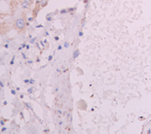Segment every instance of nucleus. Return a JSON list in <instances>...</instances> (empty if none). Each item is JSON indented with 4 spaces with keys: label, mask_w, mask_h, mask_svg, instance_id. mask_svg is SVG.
Here are the masks:
<instances>
[{
    "label": "nucleus",
    "mask_w": 151,
    "mask_h": 134,
    "mask_svg": "<svg viewBox=\"0 0 151 134\" xmlns=\"http://www.w3.org/2000/svg\"><path fill=\"white\" fill-rule=\"evenodd\" d=\"M60 12H61L62 14H63V13H66V12H68V10H67V9H62Z\"/></svg>",
    "instance_id": "obj_7"
},
{
    "label": "nucleus",
    "mask_w": 151,
    "mask_h": 134,
    "mask_svg": "<svg viewBox=\"0 0 151 134\" xmlns=\"http://www.w3.org/2000/svg\"><path fill=\"white\" fill-rule=\"evenodd\" d=\"M28 92H29V93H32V92H33V88H29V89H28Z\"/></svg>",
    "instance_id": "obj_11"
},
{
    "label": "nucleus",
    "mask_w": 151,
    "mask_h": 134,
    "mask_svg": "<svg viewBox=\"0 0 151 134\" xmlns=\"http://www.w3.org/2000/svg\"><path fill=\"white\" fill-rule=\"evenodd\" d=\"M34 42H35V38H34V39H32V40H31V43H34Z\"/></svg>",
    "instance_id": "obj_20"
},
{
    "label": "nucleus",
    "mask_w": 151,
    "mask_h": 134,
    "mask_svg": "<svg viewBox=\"0 0 151 134\" xmlns=\"http://www.w3.org/2000/svg\"><path fill=\"white\" fill-rule=\"evenodd\" d=\"M54 39H55L56 41H58V40H59V37H54Z\"/></svg>",
    "instance_id": "obj_16"
},
{
    "label": "nucleus",
    "mask_w": 151,
    "mask_h": 134,
    "mask_svg": "<svg viewBox=\"0 0 151 134\" xmlns=\"http://www.w3.org/2000/svg\"><path fill=\"white\" fill-rule=\"evenodd\" d=\"M11 93H12V94H13V95H15V90H11Z\"/></svg>",
    "instance_id": "obj_18"
},
{
    "label": "nucleus",
    "mask_w": 151,
    "mask_h": 134,
    "mask_svg": "<svg viewBox=\"0 0 151 134\" xmlns=\"http://www.w3.org/2000/svg\"><path fill=\"white\" fill-rule=\"evenodd\" d=\"M25 105H26V106L28 107L29 109H31V110H33V108H32V106H31V104H29V103H26V102H25Z\"/></svg>",
    "instance_id": "obj_8"
},
{
    "label": "nucleus",
    "mask_w": 151,
    "mask_h": 134,
    "mask_svg": "<svg viewBox=\"0 0 151 134\" xmlns=\"http://www.w3.org/2000/svg\"><path fill=\"white\" fill-rule=\"evenodd\" d=\"M63 47H64V48H68V47H69V43H68V42H65Z\"/></svg>",
    "instance_id": "obj_9"
},
{
    "label": "nucleus",
    "mask_w": 151,
    "mask_h": 134,
    "mask_svg": "<svg viewBox=\"0 0 151 134\" xmlns=\"http://www.w3.org/2000/svg\"><path fill=\"white\" fill-rule=\"evenodd\" d=\"M67 10H68V12H72V11L76 10V8H69V9H67Z\"/></svg>",
    "instance_id": "obj_6"
},
{
    "label": "nucleus",
    "mask_w": 151,
    "mask_h": 134,
    "mask_svg": "<svg viewBox=\"0 0 151 134\" xmlns=\"http://www.w3.org/2000/svg\"><path fill=\"white\" fill-rule=\"evenodd\" d=\"M35 83V81H34L33 79H30V84H34Z\"/></svg>",
    "instance_id": "obj_12"
},
{
    "label": "nucleus",
    "mask_w": 151,
    "mask_h": 134,
    "mask_svg": "<svg viewBox=\"0 0 151 134\" xmlns=\"http://www.w3.org/2000/svg\"><path fill=\"white\" fill-rule=\"evenodd\" d=\"M52 60V56H49V61H51Z\"/></svg>",
    "instance_id": "obj_15"
},
{
    "label": "nucleus",
    "mask_w": 151,
    "mask_h": 134,
    "mask_svg": "<svg viewBox=\"0 0 151 134\" xmlns=\"http://www.w3.org/2000/svg\"><path fill=\"white\" fill-rule=\"evenodd\" d=\"M78 36H79V37H83V32L80 31V32L78 33Z\"/></svg>",
    "instance_id": "obj_10"
},
{
    "label": "nucleus",
    "mask_w": 151,
    "mask_h": 134,
    "mask_svg": "<svg viewBox=\"0 0 151 134\" xmlns=\"http://www.w3.org/2000/svg\"><path fill=\"white\" fill-rule=\"evenodd\" d=\"M79 54H80L79 50H78V49H76V50L74 51V53H73V59H76V58L79 56Z\"/></svg>",
    "instance_id": "obj_3"
},
{
    "label": "nucleus",
    "mask_w": 151,
    "mask_h": 134,
    "mask_svg": "<svg viewBox=\"0 0 151 134\" xmlns=\"http://www.w3.org/2000/svg\"><path fill=\"white\" fill-rule=\"evenodd\" d=\"M21 5H22L23 9H28L29 7H30V1L29 0H23Z\"/></svg>",
    "instance_id": "obj_2"
},
{
    "label": "nucleus",
    "mask_w": 151,
    "mask_h": 134,
    "mask_svg": "<svg viewBox=\"0 0 151 134\" xmlns=\"http://www.w3.org/2000/svg\"><path fill=\"white\" fill-rule=\"evenodd\" d=\"M26 25H27V24L25 23L24 19H23V18L17 19L14 23V28L15 29H17V30H19V31H24V29H25V26H26Z\"/></svg>",
    "instance_id": "obj_1"
},
{
    "label": "nucleus",
    "mask_w": 151,
    "mask_h": 134,
    "mask_svg": "<svg viewBox=\"0 0 151 134\" xmlns=\"http://www.w3.org/2000/svg\"><path fill=\"white\" fill-rule=\"evenodd\" d=\"M0 86H1V87H4V85H3V83H2L1 81H0Z\"/></svg>",
    "instance_id": "obj_19"
},
{
    "label": "nucleus",
    "mask_w": 151,
    "mask_h": 134,
    "mask_svg": "<svg viewBox=\"0 0 151 134\" xmlns=\"http://www.w3.org/2000/svg\"><path fill=\"white\" fill-rule=\"evenodd\" d=\"M67 117H68V121L71 122V121H72V116L70 115V113H68V114H67Z\"/></svg>",
    "instance_id": "obj_5"
},
{
    "label": "nucleus",
    "mask_w": 151,
    "mask_h": 134,
    "mask_svg": "<svg viewBox=\"0 0 151 134\" xmlns=\"http://www.w3.org/2000/svg\"><path fill=\"white\" fill-rule=\"evenodd\" d=\"M47 5H48V0H41V2H40V7L44 8V7H46Z\"/></svg>",
    "instance_id": "obj_4"
},
{
    "label": "nucleus",
    "mask_w": 151,
    "mask_h": 134,
    "mask_svg": "<svg viewBox=\"0 0 151 134\" xmlns=\"http://www.w3.org/2000/svg\"><path fill=\"white\" fill-rule=\"evenodd\" d=\"M62 49H63V47H62V46H59V47H58V49H59V50H61Z\"/></svg>",
    "instance_id": "obj_14"
},
{
    "label": "nucleus",
    "mask_w": 151,
    "mask_h": 134,
    "mask_svg": "<svg viewBox=\"0 0 151 134\" xmlns=\"http://www.w3.org/2000/svg\"><path fill=\"white\" fill-rule=\"evenodd\" d=\"M88 2H89V0H84V3L85 4H88Z\"/></svg>",
    "instance_id": "obj_17"
},
{
    "label": "nucleus",
    "mask_w": 151,
    "mask_h": 134,
    "mask_svg": "<svg viewBox=\"0 0 151 134\" xmlns=\"http://www.w3.org/2000/svg\"><path fill=\"white\" fill-rule=\"evenodd\" d=\"M24 82H25V83H28V82H30V80H28V79H25V80H24Z\"/></svg>",
    "instance_id": "obj_13"
},
{
    "label": "nucleus",
    "mask_w": 151,
    "mask_h": 134,
    "mask_svg": "<svg viewBox=\"0 0 151 134\" xmlns=\"http://www.w3.org/2000/svg\"><path fill=\"white\" fill-rule=\"evenodd\" d=\"M23 57H24V59H25V58H26V56H25V55H24V53H23Z\"/></svg>",
    "instance_id": "obj_21"
}]
</instances>
